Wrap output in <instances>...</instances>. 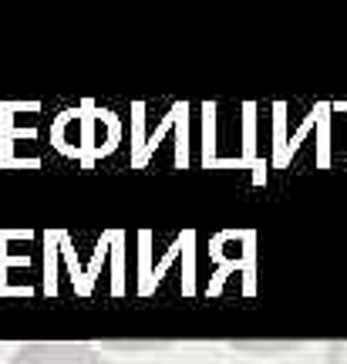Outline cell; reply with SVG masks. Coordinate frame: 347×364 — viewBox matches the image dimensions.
Listing matches in <instances>:
<instances>
[{"label": "cell", "instance_id": "6da1fadb", "mask_svg": "<svg viewBox=\"0 0 347 364\" xmlns=\"http://www.w3.org/2000/svg\"><path fill=\"white\" fill-rule=\"evenodd\" d=\"M7 364H112L98 358L88 348H71V344H38V348H24L17 351Z\"/></svg>", "mask_w": 347, "mask_h": 364}, {"label": "cell", "instance_id": "7a4b0ae2", "mask_svg": "<svg viewBox=\"0 0 347 364\" xmlns=\"http://www.w3.org/2000/svg\"><path fill=\"white\" fill-rule=\"evenodd\" d=\"M324 364H347V341H334L324 351Z\"/></svg>", "mask_w": 347, "mask_h": 364}]
</instances>
